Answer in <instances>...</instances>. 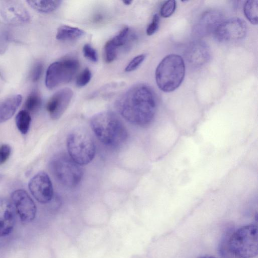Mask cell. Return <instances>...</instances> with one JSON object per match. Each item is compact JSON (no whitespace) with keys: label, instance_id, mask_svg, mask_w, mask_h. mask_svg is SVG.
<instances>
[{"label":"cell","instance_id":"26","mask_svg":"<svg viewBox=\"0 0 258 258\" xmlns=\"http://www.w3.org/2000/svg\"><path fill=\"white\" fill-rule=\"evenodd\" d=\"M92 74L88 68L85 69L78 76L76 85L78 87H82L87 85L90 81Z\"/></svg>","mask_w":258,"mask_h":258},{"label":"cell","instance_id":"15","mask_svg":"<svg viewBox=\"0 0 258 258\" xmlns=\"http://www.w3.org/2000/svg\"><path fill=\"white\" fill-rule=\"evenodd\" d=\"M16 211L11 201L0 197V237L9 235L16 223Z\"/></svg>","mask_w":258,"mask_h":258},{"label":"cell","instance_id":"14","mask_svg":"<svg viewBox=\"0 0 258 258\" xmlns=\"http://www.w3.org/2000/svg\"><path fill=\"white\" fill-rule=\"evenodd\" d=\"M223 21L221 12L217 10H210L205 12L200 18L195 27V34L204 37L214 33L219 25Z\"/></svg>","mask_w":258,"mask_h":258},{"label":"cell","instance_id":"18","mask_svg":"<svg viewBox=\"0 0 258 258\" xmlns=\"http://www.w3.org/2000/svg\"><path fill=\"white\" fill-rule=\"evenodd\" d=\"M85 33L84 30L79 28L63 25L58 28L56 38L59 40H74L82 37Z\"/></svg>","mask_w":258,"mask_h":258},{"label":"cell","instance_id":"25","mask_svg":"<svg viewBox=\"0 0 258 258\" xmlns=\"http://www.w3.org/2000/svg\"><path fill=\"white\" fill-rule=\"evenodd\" d=\"M44 65L41 61L36 62L30 72V79L33 82H36L40 79L43 71Z\"/></svg>","mask_w":258,"mask_h":258},{"label":"cell","instance_id":"13","mask_svg":"<svg viewBox=\"0 0 258 258\" xmlns=\"http://www.w3.org/2000/svg\"><path fill=\"white\" fill-rule=\"evenodd\" d=\"M187 62L194 67H201L207 63L211 57L209 46L204 42L198 40L190 43L184 52Z\"/></svg>","mask_w":258,"mask_h":258},{"label":"cell","instance_id":"22","mask_svg":"<svg viewBox=\"0 0 258 258\" xmlns=\"http://www.w3.org/2000/svg\"><path fill=\"white\" fill-rule=\"evenodd\" d=\"M243 11L245 17L251 24H257L258 1H246L244 5Z\"/></svg>","mask_w":258,"mask_h":258},{"label":"cell","instance_id":"31","mask_svg":"<svg viewBox=\"0 0 258 258\" xmlns=\"http://www.w3.org/2000/svg\"><path fill=\"white\" fill-rule=\"evenodd\" d=\"M122 2L125 5H131L133 1L131 0H125L123 1Z\"/></svg>","mask_w":258,"mask_h":258},{"label":"cell","instance_id":"9","mask_svg":"<svg viewBox=\"0 0 258 258\" xmlns=\"http://www.w3.org/2000/svg\"><path fill=\"white\" fill-rule=\"evenodd\" d=\"M12 203L21 221L24 223L33 221L36 215V206L33 200L23 189H17L11 194Z\"/></svg>","mask_w":258,"mask_h":258},{"label":"cell","instance_id":"27","mask_svg":"<svg viewBox=\"0 0 258 258\" xmlns=\"http://www.w3.org/2000/svg\"><path fill=\"white\" fill-rule=\"evenodd\" d=\"M146 57L145 54H141L134 57L125 67V71L131 72L137 69L144 61Z\"/></svg>","mask_w":258,"mask_h":258},{"label":"cell","instance_id":"32","mask_svg":"<svg viewBox=\"0 0 258 258\" xmlns=\"http://www.w3.org/2000/svg\"><path fill=\"white\" fill-rule=\"evenodd\" d=\"M199 258H215L212 256H210V255H204V256H201Z\"/></svg>","mask_w":258,"mask_h":258},{"label":"cell","instance_id":"6","mask_svg":"<svg viewBox=\"0 0 258 258\" xmlns=\"http://www.w3.org/2000/svg\"><path fill=\"white\" fill-rule=\"evenodd\" d=\"M69 155L79 165L89 164L93 159L96 152L94 141L90 135L82 128L71 132L67 139Z\"/></svg>","mask_w":258,"mask_h":258},{"label":"cell","instance_id":"2","mask_svg":"<svg viewBox=\"0 0 258 258\" xmlns=\"http://www.w3.org/2000/svg\"><path fill=\"white\" fill-rule=\"evenodd\" d=\"M90 125L97 139L108 147H118L127 139L125 126L113 112L105 111L96 114L90 120Z\"/></svg>","mask_w":258,"mask_h":258},{"label":"cell","instance_id":"28","mask_svg":"<svg viewBox=\"0 0 258 258\" xmlns=\"http://www.w3.org/2000/svg\"><path fill=\"white\" fill-rule=\"evenodd\" d=\"M83 52L85 57L92 62L98 61V55L96 50L89 44H86L83 47Z\"/></svg>","mask_w":258,"mask_h":258},{"label":"cell","instance_id":"8","mask_svg":"<svg viewBox=\"0 0 258 258\" xmlns=\"http://www.w3.org/2000/svg\"><path fill=\"white\" fill-rule=\"evenodd\" d=\"M246 32V23L243 20L235 17L223 20L213 34L218 41L225 42L242 39Z\"/></svg>","mask_w":258,"mask_h":258},{"label":"cell","instance_id":"17","mask_svg":"<svg viewBox=\"0 0 258 258\" xmlns=\"http://www.w3.org/2000/svg\"><path fill=\"white\" fill-rule=\"evenodd\" d=\"M28 5L34 10L41 13L47 14L56 10L60 5L59 0L27 1Z\"/></svg>","mask_w":258,"mask_h":258},{"label":"cell","instance_id":"4","mask_svg":"<svg viewBox=\"0 0 258 258\" xmlns=\"http://www.w3.org/2000/svg\"><path fill=\"white\" fill-rule=\"evenodd\" d=\"M226 249L233 258H251L258 251L257 227L251 224L240 227L227 239Z\"/></svg>","mask_w":258,"mask_h":258},{"label":"cell","instance_id":"5","mask_svg":"<svg viewBox=\"0 0 258 258\" xmlns=\"http://www.w3.org/2000/svg\"><path fill=\"white\" fill-rule=\"evenodd\" d=\"M49 167L55 179L68 187L77 186L83 177V172L81 165L64 152L54 155L50 160Z\"/></svg>","mask_w":258,"mask_h":258},{"label":"cell","instance_id":"21","mask_svg":"<svg viewBox=\"0 0 258 258\" xmlns=\"http://www.w3.org/2000/svg\"><path fill=\"white\" fill-rule=\"evenodd\" d=\"M16 124L20 132L26 135L29 131L31 122V117L28 111L21 110L16 116Z\"/></svg>","mask_w":258,"mask_h":258},{"label":"cell","instance_id":"10","mask_svg":"<svg viewBox=\"0 0 258 258\" xmlns=\"http://www.w3.org/2000/svg\"><path fill=\"white\" fill-rule=\"evenodd\" d=\"M28 187L32 195L40 203L46 204L53 197L52 182L45 172L40 171L35 174L29 181Z\"/></svg>","mask_w":258,"mask_h":258},{"label":"cell","instance_id":"11","mask_svg":"<svg viewBox=\"0 0 258 258\" xmlns=\"http://www.w3.org/2000/svg\"><path fill=\"white\" fill-rule=\"evenodd\" d=\"M0 16L6 23L11 25L27 24L30 15L22 4L16 1H4L0 5Z\"/></svg>","mask_w":258,"mask_h":258},{"label":"cell","instance_id":"30","mask_svg":"<svg viewBox=\"0 0 258 258\" xmlns=\"http://www.w3.org/2000/svg\"><path fill=\"white\" fill-rule=\"evenodd\" d=\"M11 154V148L8 144H3L0 146V165L5 163Z\"/></svg>","mask_w":258,"mask_h":258},{"label":"cell","instance_id":"12","mask_svg":"<svg viewBox=\"0 0 258 258\" xmlns=\"http://www.w3.org/2000/svg\"><path fill=\"white\" fill-rule=\"evenodd\" d=\"M73 94L71 89L65 88L52 95L47 103L46 110L52 119L61 117L69 106Z\"/></svg>","mask_w":258,"mask_h":258},{"label":"cell","instance_id":"16","mask_svg":"<svg viewBox=\"0 0 258 258\" xmlns=\"http://www.w3.org/2000/svg\"><path fill=\"white\" fill-rule=\"evenodd\" d=\"M22 101L21 94L14 95L0 102V123L10 119Z\"/></svg>","mask_w":258,"mask_h":258},{"label":"cell","instance_id":"1","mask_svg":"<svg viewBox=\"0 0 258 258\" xmlns=\"http://www.w3.org/2000/svg\"><path fill=\"white\" fill-rule=\"evenodd\" d=\"M115 107L120 115L130 123L145 126L154 118L157 109L155 93L147 84H135L116 100Z\"/></svg>","mask_w":258,"mask_h":258},{"label":"cell","instance_id":"7","mask_svg":"<svg viewBox=\"0 0 258 258\" xmlns=\"http://www.w3.org/2000/svg\"><path fill=\"white\" fill-rule=\"evenodd\" d=\"M79 66V61L75 58H67L52 63L46 71V87L52 90L70 82L78 71Z\"/></svg>","mask_w":258,"mask_h":258},{"label":"cell","instance_id":"20","mask_svg":"<svg viewBox=\"0 0 258 258\" xmlns=\"http://www.w3.org/2000/svg\"><path fill=\"white\" fill-rule=\"evenodd\" d=\"M42 104V99L39 93L37 90H33L27 97L24 107L29 113L37 111Z\"/></svg>","mask_w":258,"mask_h":258},{"label":"cell","instance_id":"24","mask_svg":"<svg viewBox=\"0 0 258 258\" xmlns=\"http://www.w3.org/2000/svg\"><path fill=\"white\" fill-rule=\"evenodd\" d=\"M176 9V2L174 0L165 2L160 10V15L163 18L170 17L174 12Z\"/></svg>","mask_w":258,"mask_h":258},{"label":"cell","instance_id":"23","mask_svg":"<svg viewBox=\"0 0 258 258\" xmlns=\"http://www.w3.org/2000/svg\"><path fill=\"white\" fill-rule=\"evenodd\" d=\"M118 50L114 46L111 41L108 40L104 46L105 59L106 62L113 61L117 57Z\"/></svg>","mask_w":258,"mask_h":258},{"label":"cell","instance_id":"19","mask_svg":"<svg viewBox=\"0 0 258 258\" xmlns=\"http://www.w3.org/2000/svg\"><path fill=\"white\" fill-rule=\"evenodd\" d=\"M135 38L136 36L134 34H131L130 28L125 27L110 40L118 50L119 47L127 45V43L132 40H135Z\"/></svg>","mask_w":258,"mask_h":258},{"label":"cell","instance_id":"3","mask_svg":"<svg viewBox=\"0 0 258 258\" xmlns=\"http://www.w3.org/2000/svg\"><path fill=\"white\" fill-rule=\"evenodd\" d=\"M185 64L179 55L170 54L165 56L155 72L157 85L163 92L176 90L182 83L185 76Z\"/></svg>","mask_w":258,"mask_h":258},{"label":"cell","instance_id":"29","mask_svg":"<svg viewBox=\"0 0 258 258\" xmlns=\"http://www.w3.org/2000/svg\"><path fill=\"white\" fill-rule=\"evenodd\" d=\"M160 18L158 14H155L152 18V22L148 25L146 33L150 36L154 34L158 30L159 25Z\"/></svg>","mask_w":258,"mask_h":258}]
</instances>
